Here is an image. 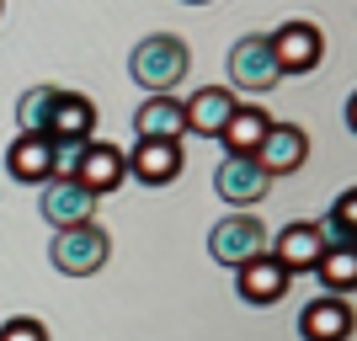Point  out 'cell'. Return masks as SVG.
Here are the masks:
<instances>
[{"mask_svg":"<svg viewBox=\"0 0 357 341\" xmlns=\"http://www.w3.org/2000/svg\"><path fill=\"white\" fill-rule=\"evenodd\" d=\"M187 70H192V48L181 43L176 32H149L144 43L128 54V75H134L149 96H171V91L187 80Z\"/></svg>","mask_w":357,"mask_h":341,"instance_id":"1","label":"cell"},{"mask_svg":"<svg viewBox=\"0 0 357 341\" xmlns=\"http://www.w3.org/2000/svg\"><path fill=\"white\" fill-rule=\"evenodd\" d=\"M107 256H112V235H107L96 219L54 229V245H48V262H54L64 278H91V272H102Z\"/></svg>","mask_w":357,"mask_h":341,"instance_id":"2","label":"cell"},{"mask_svg":"<svg viewBox=\"0 0 357 341\" xmlns=\"http://www.w3.org/2000/svg\"><path fill=\"white\" fill-rule=\"evenodd\" d=\"M278 80H283V70H278V59H272L267 32H245V38H235V48H229V91L267 96Z\"/></svg>","mask_w":357,"mask_h":341,"instance_id":"3","label":"cell"},{"mask_svg":"<svg viewBox=\"0 0 357 341\" xmlns=\"http://www.w3.org/2000/svg\"><path fill=\"white\" fill-rule=\"evenodd\" d=\"M213 192L235 208V213H251V208L272 192V176L261 171L256 155H224L219 171H213Z\"/></svg>","mask_w":357,"mask_h":341,"instance_id":"4","label":"cell"},{"mask_svg":"<svg viewBox=\"0 0 357 341\" xmlns=\"http://www.w3.org/2000/svg\"><path fill=\"white\" fill-rule=\"evenodd\" d=\"M70 176L80 181L91 197H107V192H118L123 181H128V155H123L118 144H107V139H86L80 155H75Z\"/></svg>","mask_w":357,"mask_h":341,"instance_id":"5","label":"cell"},{"mask_svg":"<svg viewBox=\"0 0 357 341\" xmlns=\"http://www.w3.org/2000/svg\"><path fill=\"white\" fill-rule=\"evenodd\" d=\"M261 251H267V229L251 213H229V219H219L208 229V256L219 267H240V262H251Z\"/></svg>","mask_w":357,"mask_h":341,"instance_id":"6","label":"cell"},{"mask_svg":"<svg viewBox=\"0 0 357 341\" xmlns=\"http://www.w3.org/2000/svg\"><path fill=\"white\" fill-rule=\"evenodd\" d=\"M267 43H272V59H278L283 75H310L326 59V32L314 22H283L278 32H267Z\"/></svg>","mask_w":357,"mask_h":341,"instance_id":"7","label":"cell"},{"mask_svg":"<svg viewBox=\"0 0 357 341\" xmlns=\"http://www.w3.org/2000/svg\"><path fill=\"white\" fill-rule=\"evenodd\" d=\"M38 213H43L54 229H70V224L96 219V197H91L75 176H48L43 181V197H38Z\"/></svg>","mask_w":357,"mask_h":341,"instance_id":"8","label":"cell"},{"mask_svg":"<svg viewBox=\"0 0 357 341\" xmlns=\"http://www.w3.org/2000/svg\"><path fill=\"white\" fill-rule=\"evenodd\" d=\"M235 107H240V96L229 86H197L187 102H181V118H187V134H197V139H219L224 134V123L235 118Z\"/></svg>","mask_w":357,"mask_h":341,"instance_id":"9","label":"cell"},{"mask_svg":"<svg viewBox=\"0 0 357 341\" xmlns=\"http://www.w3.org/2000/svg\"><path fill=\"white\" fill-rule=\"evenodd\" d=\"M288 282H294V272H288L272 251H261V256H251V262L235 267V288H240L245 304H278V298L288 294Z\"/></svg>","mask_w":357,"mask_h":341,"instance_id":"10","label":"cell"},{"mask_svg":"<svg viewBox=\"0 0 357 341\" xmlns=\"http://www.w3.org/2000/svg\"><path fill=\"white\" fill-rule=\"evenodd\" d=\"M256 160H261V171H267L272 181L294 176L298 165L310 160V134H304L298 123H272L267 139H261V149H256Z\"/></svg>","mask_w":357,"mask_h":341,"instance_id":"11","label":"cell"},{"mask_svg":"<svg viewBox=\"0 0 357 341\" xmlns=\"http://www.w3.org/2000/svg\"><path fill=\"white\" fill-rule=\"evenodd\" d=\"M6 171H11L22 187H43L48 176H59L54 139H48V134H16V144L6 149Z\"/></svg>","mask_w":357,"mask_h":341,"instance_id":"12","label":"cell"},{"mask_svg":"<svg viewBox=\"0 0 357 341\" xmlns=\"http://www.w3.org/2000/svg\"><path fill=\"white\" fill-rule=\"evenodd\" d=\"M128 176H139L144 187H171L181 176V144L176 139H139L128 149Z\"/></svg>","mask_w":357,"mask_h":341,"instance_id":"13","label":"cell"},{"mask_svg":"<svg viewBox=\"0 0 357 341\" xmlns=\"http://www.w3.org/2000/svg\"><path fill=\"white\" fill-rule=\"evenodd\" d=\"M298 336L304 341H347L352 336V304L342 294H320L298 315Z\"/></svg>","mask_w":357,"mask_h":341,"instance_id":"14","label":"cell"},{"mask_svg":"<svg viewBox=\"0 0 357 341\" xmlns=\"http://www.w3.org/2000/svg\"><path fill=\"white\" fill-rule=\"evenodd\" d=\"M320 251H326V240H320V224H314V219L283 224V229H278V240H272V256H278L288 272H314Z\"/></svg>","mask_w":357,"mask_h":341,"instance_id":"15","label":"cell"},{"mask_svg":"<svg viewBox=\"0 0 357 341\" xmlns=\"http://www.w3.org/2000/svg\"><path fill=\"white\" fill-rule=\"evenodd\" d=\"M91 134H96V107H91V96L59 91L54 118H48V139H54V144H86Z\"/></svg>","mask_w":357,"mask_h":341,"instance_id":"16","label":"cell"},{"mask_svg":"<svg viewBox=\"0 0 357 341\" xmlns=\"http://www.w3.org/2000/svg\"><path fill=\"white\" fill-rule=\"evenodd\" d=\"M134 134L139 139H176V144H181V134H187L181 102H176V96H149V102L134 112Z\"/></svg>","mask_w":357,"mask_h":341,"instance_id":"17","label":"cell"},{"mask_svg":"<svg viewBox=\"0 0 357 341\" xmlns=\"http://www.w3.org/2000/svg\"><path fill=\"white\" fill-rule=\"evenodd\" d=\"M267 128H272L267 107H235V118L224 123L219 144H224V155H256L261 139H267Z\"/></svg>","mask_w":357,"mask_h":341,"instance_id":"18","label":"cell"},{"mask_svg":"<svg viewBox=\"0 0 357 341\" xmlns=\"http://www.w3.org/2000/svg\"><path fill=\"white\" fill-rule=\"evenodd\" d=\"M314 278L326 282L331 294H352V282H357V245H326L320 251V262H314Z\"/></svg>","mask_w":357,"mask_h":341,"instance_id":"19","label":"cell"},{"mask_svg":"<svg viewBox=\"0 0 357 341\" xmlns=\"http://www.w3.org/2000/svg\"><path fill=\"white\" fill-rule=\"evenodd\" d=\"M54 102H59V86H32L27 96L16 102V123H22V134H48Z\"/></svg>","mask_w":357,"mask_h":341,"instance_id":"20","label":"cell"},{"mask_svg":"<svg viewBox=\"0 0 357 341\" xmlns=\"http://www.w3.org/2000/svg\"><path fill=\"white\" fill-rule=\"evenodd\" d=\"M320 240H326V245H357V197L352 192L336 197V208H331L326 224H320Z\"/></svg>","mask_w":357,"mask_h":341,"instance_id":"21","label":"cell"},{"mask_svg":"<svg viewBox=\"0 0 357 341\" xmlns=\"http://www.w3.org/2000/svg\"><path fill=\"white\" fill-rule=\"evenodd\" d=\"M0 341H48L43 320H32V315H11L6 326H0Z\"/></svg>","mask_w":357,"mask_h":341,"instance_id":"22","label":"cell"},{"mask_svg":"<svg viewBox=\"0 0 357 341\" xmlns=\"http://www.w3.org/2000/svg\"><path fill=\"white\" fill-rule=\"evenodd\" d=\"M192 6H203V0H192Z\"/></svg>","mask_w":357,"mask_h":341,"instance_id":"23","label":"cell"}]
</instances>
